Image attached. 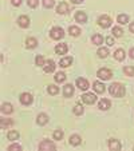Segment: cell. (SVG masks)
I'll return each mask as SVG.
<instances>
[{"instance_id": "cell-1", "label": "cell", "mask_w": 134, "mask_h": 151, "mask_svg": "<svg viewBox=\"0 0 134 151\" xmlns=\"http://www.w3.org/2000/svg\"><path fill=\"white\" fill-rule=\"evenodd\" d=\"M109 92L115 98H122L125 95V86L121 84V83H113L109 87Z\"/></svg>"}, {"instance_id": "cell-2", "label": "cell", "mask_w": 134, "mask_h": 151, "mask_svg": "<svg viewBox=\"0 0 134 151\" xmlns=\"http://www.w3.org/2000/svg\"><path fill=\"white\" fill-rule=\"evenodd\" d=\"M50 36L54 40H59L64 36V31H63V28H60V27H54V28H51V31H50Z\"/></svg>"}, {"instance_id": "cell-3", "label": "cell", "mask_w": 134, "mask_h": 151, "mask_svg": "<svg viewBox=\"0 0 134 151\" xmlns=\"http://www.w3.org/2000/svg\"><path fill=\"white\" fill-rule=\"evenodd\" d=\"M55 148H56V146H55L51 140H47V139H44L39 145V150L40 151H51V150H55Z\"/></svg>"}, {"instance_id": "cell-4", "label": "cell", "mask_w": 134, "mask_h": 151, "mask_svg": "<svg viewBox=\"0 0 134 151\" xmlns=\"http://www.w3.org/2000/svg\"><path fill=\"white\" fill-rule=\"evenodd\" d=\"M80 98H82L83 103H86V104H94V103L97 102V95L91 94V92H86V94H83Z\"/></svg>"}, {"instance_id": "cell-5", "label": "cell", "mask_w": 134, "mask_h": 151, "mask_svg": "<svg viewBox=\"0 0 134 151\" xmlns=\"http://www.w3.org/2000/svg\"><path fill=\"white\" fill-rule=\"evenodd\" d=\"M97 76L102 80H109L111 76H113V72H111L109 68H99L97 72Z\"/></svg>"}, {"instance_id": "cell-6", "label": "cell", "mask_w": 134, "mask_h": 151, "mask_svg": "<svg viewBox=\"0 0 134 151\" xmlns=\"http://www.w3.org/2000/svg\"><path fill=\"white\" fill-rule=\"evenodd\" d=\"M98 24H99V27H102V28H109V27L111 26L110 16H107V15H102V16H99V19H98Z\"/></svg>"}, {"instance_id": "cell-7", "label": "cell", "mask_w": 134, "mask_h": 151, "mask_svg": "<svg viewBox=\"0 0 134 151\" xmlns=\"http://www.w3.org/2000/svg\"><path fill=\"white\" fill-rule=\"evenodd\" d=\"M20 103L24 106H30L32 103V100H34V98H32L31 94H28V92H23V94L20 95Z\"/></svg>"}, {"instance_id": "cell-8", "label": "cell", "mask_w": 134, "mask_h": 151, "mask_svg": "<svg viewBox=\"0 0 134 151\" xmlns=\"http://www.w3.org/2000/svg\"><path fill=\"white\" fill-rule=\"evenodd\" d=\"M43 70H44V72H47V74H50V72H54L55 71V62L54 60H46V63H44V66H43Z\"/></svg>"}, {"instance_id": "cell-9", "label": "cell", "mask_w": 134, "mask_h": 151, "mask_svg": "<svg viewBox=\"0 0 134 151\" xmlns=\"http://www.w3.org/2000/svg\"><path fill=\"white\" fill-rule=\"evenodd\" d=\"M70 11V6L67 3H64V1H62V3H59L58 4V7H56V12L58 14H60V15H64V14H67V12Z\"/></svg>"}, {"instance_id": "cell-10", "label": "cell", "mask_w": 134, "mask_h": 151, "mask_svg": "<svg viewBox=\"0 0 134 151\" xmlns=\"http://www.w3.org/2000/svg\"><path fill=\"white\" fill-rule=\"evenodd\" d=\"M17 24H19L22 28H27V27L30 26V17L26 16V15L19 16V19H17Z\"/></svg>"}, {"instance_id": "cell-11", "label": "cell", "mask_w": 134, "mask_h": 151, "mask_svg": "<svg viewBox=\"0 0 134 151\" xmlns=\"http://www.w3.org/2000/svg\"><path fill=\"white\" fill-rule=\"evenodd\" d=\"M75 20H77L78 23H80V24H85L86 22H87V15H86V12L77 11V14H75Z\"/></svg>"}, {"instance_id": "cell-12", "label": "cell", "mask_w": 134, "mask_h": 151, "mask_svg": "<svg viewBox=\"0 0 134 151\" xmlns=\"http://www.w3.org/2000/svg\"><path fill=\"white\" fill-rule=\"evenodd\" d=\"M110 106H111V102L109 99H101L99 100V103H98V109L99 110H102V111H106V110H109L110 109Z\"/></svg>"}, {"instance_id": "cell-13", "label": "cell", "mask_w": 134, "mask_h": 151, "mask_svg": "<svg viewBox=\"0 0 134 151\" xmlns=\"http://www.w3.org/2000/svg\"><path fill=\"white\" fill-rule=\"evenodd\" d=\"M77 87L80 88L82 91H86L88 88V82L87 79H83V78H78L77 79Z\"/></svg>"}, {"instance_id": "cell-14", "label": "cell", "mask_w": 134, "mask_h": 151, "mask_svg": "<svg viewBox=\"0 0 134 151\" xmlns=\"http://www.w3.org/2000/svg\"><path fill=\"white\" fill-rule=\"evenodd\" d=\"M109 148L111 151H120L121 150V143L117 139H110L109 140Z\"/></svg>"}, {"instance_id": "cell-15", "label": "cell", "mask_w": 134, "mask_h": 151, "mask_svg": "<svg viewBox=\"0 0 134 151\" xmlns=\"http://www.w3.org/2000/svg\"><path fill=\"white\" fill-rule=\"evenodd\" d=\"M67 51H69L67 44H56V47H55V52H56L58 55H66Z\"/></svg>"}, {"instance_id": "cell-16", "label": "cell", "mask_w": 134, "mask_h": 151, "mask_svg": "<svg viewBox=\"0 0 134 151\" xmlns=\"http://www.w3.org/2000/svg\"><path fill=\"white\" fill-rule=\"evenodd\" d=\"M63 95L66 98H70L74 95V87H72V84H66L63 87Z\"/></svg>"}, {"instance_id": "cell-17", "label": "cell", "mask_w": 134, "mask_h": 151, "mask_svg": "<svg viewBox=\"0 0 134 151\" xmlns=\"http://www.w3.org/2000/svg\"><path fill=\"white\" fill-rule=\"evenodd\" d=\"M72 63V58L71 56H66V58H62V59L59 60V66L63 67V68H66V67H70Z\"/></svg>"}, {"instance_id": "cell-18", "label": "cell", "mask_w": 134, "mask_h": 151, "mask_svg": "<svg viewBox=\"0 0 134 151\" xmlns=\"http://www.w3.org/2000/svg\"><path fill=\"white\" fill-rule=\"evenodd\" d=\"M36 122L39 126H44L49 123V115L47 114H39L36 118Z\"/></svg>"}, {"instance_id": "cell-19", "label": "cell", "mask_w": 134, "mask_h": 151, "mask_svg": "<svg viewBox=\"0 0 134 151\" xmlns=\"http://www.w3.org/2000/svg\"><path fill=\"white\" fill-rule=\"evenodd\" d=\"M93 88H94V91L97 92V94H103V92H105V84L101 82H94Z\"/></svg>"}, {"instance_id": "cell-20", "label": "cell", "mask_w": 134, "mask_h": 151, "mask_svg": "<svg viewBox=\"0 0 134 151\" xmlns=\"http://www.w3.org/2000/svg\"><path fill=\"white\" fill-rule=\"evenodd\" d=\"M125 56H126V54H125V51H123L122 48H118V50H115L114 51V59L118 60V62L123 60L125 59Z\"/></svg>"}, {"instance_id": "cell-21", "label": "cell", "mask_w": 134, "mask_h": 151, "mask_svg": "<svg viewBox=\"0 0 134 151\" xmlns=\"http://www.w3.org/2000/svg\"><path fill=\"white\" fill-rule=\"evenodd\" d=\"M14 111V107H12L11 103H3L1 104V112L3 114H11Z\"/></svg>"}, {"instance_id": "cell-22", "label": "cell", "mask_w": 134, "mask_h": 151, "mask_svg": "<svg viewBox=\"0 0 134 151\" xmlns=\"http://www.w3.org/2000/svg\"><path fill=\"white\" fill-rule=\"evenodd\" d=\"M91 42H93V44H95V46H101L103 43V36L99 34H95L94 36L91 37Z\"/></svg>"}, {"instance_id": "cell-23", "label": "cell", "mask_w": 134, "mask_h": 151, "mask_svg": "<svg viewBox=\"0 0 134 151\" xmlns=\"http://www.w3.org/2000/svg\"><path fill=\"white\" fill-rule=\"evenodd\" d=\"M38 46V40L35 37H28L26 40V47L27 48H35Z\"/></svg>"}, {"instance_id": "cell-24", "label": "cell", "mask_w": 134, "mask_h": 151, "mask_svg": "<svg viewBox=\"0 0 134 151\" xmlns=\"http://www.w3.org/2000/svg\"><path fill=\"white\" fill-rule=\"evenodd\" d=\"M12 119H7V118H0V127L1 128H7L9 126H12Z\"/></svg>"}, {"instance_id": "cell-25", "label": "cell", "mask_w": 134, "mask_h": 151, "mask_svg": "<svg viewBox=\"0 0 134 151\" xmlns=\"http://www.w3.org/2000/svg\"><path fill=\"white\" fill-rule=\"evenodd\" d=\"M80 142H82V139H80L79 135H71L70 137V145L71 146H78L80 145Z\"/></svg>"}, {"instance_id": "cell-26", "label": "cell", "mask_w": 134, "mask_h": 151, "mask_svg": "<svg viewBox=\"0 0 134 151\" xmlns=\"http://www.w3.org/2000/svg\"><path fill=\"white\" fill-rule=\"evenodd\" d=\"M69 34L71 35V36H79L80 35V28L77 26H71L69 28Z\"/></svg>"}, {"instance_id": "cell-27", "label": "cell", "mask_w": 134, "mask_h": 151, "mask_svg": "<svg viewBox=\"0 0 134 151\" xmlns=\"http://www.w3.org/2000/svg\"><path fill=\"white\" fill-rule=\"evenodd\" d=\"M117 22H118L120 24H126V23H129V16H127L126 14H121V15H118Z\"/></svg>"}, {"instance_id": "cell-28", "label": "cell", "mask_w": 134, "mask_h": 151, "mask_svg": "<svg viewBox=\"0 0 134 151\" xmlns=\"http://www.w3.org/2000/svg\"><path fill=\"white\" fill-rule=\"evenodd\" d=\"M111 34H113V36H115V37H121L123 35V29L121 28V27H114V28L111 29Z\"/></svg>"}, {"instance_id": "cell-29", "label": "cell", "mask_w": 134, "mask_h": 151, "mask_svg": "<svg viewBox=\"0 0 134 151\" xmlns=\"http://www.w3.org/2000/svg\"><path fill=\"white\" fill-rule=\"evenodd\" d=\"M7 138H8V140H17V139H19V132L15 131V130H12V131L8 132Z\"/></svg>"}, {"instance_id": "cell-30", "label": "cell", "mask_w": 134, "mask_h": 151, "mask_svg": "<svg viewBox=\"0 0 134 151\" xmlns=\"http://www.w3.org/2000/svg\"><path fill=\"white\" fill-rule=\"evenodd\" d=\"M72 111H74L75 115H82L83 111H85V109H83V106L82 104H75L74 106V109H72Z\"/></svg>"}, {"instance_id": "cell-31", "label": "cell", "mask_w": 134, "mask_h": 151, "mask_svg": "<svg viewBox=\"0 0 134 151\" xmlns=\"http://www.w3.org/2000/svg\"><path fill=\"white\" fill-rule=\"evenodd\" d=\"M64 80H66V74L64 72L60 71V72H58V74L55 75V82L56 83H62V82H64Z\"/></svg>"}, {"instance_id": "cell-32", "label": "cell", "mask_w": 134, "mask_h": 151, "mask_svg": "<svg viewBox=\"0 0 134 151\" xmlns=\"http://www.w3.org/2000/svg\"><path fill=\"white\" fill-rule=\"evenodd\" d=\"M47 92H49L50 95H56L58 92H59V88H58L56 86L51 84V86H49V87H47Z\"/></svg>"}, {"instance_id": "cell-33", "label": "cell", "mask_w": 134, "mask_h": 151, "mask_svg": "<svg viewBox=\"0 0 134 151\" xmlns=\"http://www.w3.org/2000/svg\"><path fill=\"white\" fill-rule=\"evenodd\" d=\"M97 54H98V56H99V58H102V59H105V58L109 55V48H105V47H102V48H99V50H98V52H97Z\"/></svg>"}, {"instance_id": "cell-34", "label": "cell", "mask_w": 134, "mask_h": 151, "mask_svg": "<svg viewBox=\"0 0 134 151\" xmlns=\"http://www.w3.org/2000/svg\"><path fill=\"white\" fill-rule=\"evenodd\" d=\"M123 72L126 74V76H134V66H126L123 68Z\"/></svg>"}, {"instance_id": "cell-35", "label": "cell", "mask_w": 134, "mask_h": 151, "mask_svg": "<svg viewBox=\"0 0 134 151\" xmlns=\"http://www.w3.org/2000/svg\"><path fill=\"white\" fill-rule=\"evenodd\" d=\"M35 63H36V66H44L46 60H44V58H43L42 55H38V56L35 58Z\"/></svg>"}, {"instance_id": "cell-36", "label": "cell", "mask_w": 134, "mask_h": 151, "mask_svg": "<svg viewBox=\"0 0 134 151\" xmlns=\"http://www.w3.org/2000/svg\"><path fill=\"white\" fill-rule=\"evenodd\" d=\"M63 138V131L62 130H55L54 131V139L55 140H62Z\"/></svg>"}, {"instance_id": "cell-37", "label": "cell", "mask_w": 134, "mask_h": 151, "mask_svg": "<svg viewBox=\"0 0 134 151\" xmlns=\"http://www.w3.org/2000/svg\"><path fill=\"white\" fill-rule=\"evenodd\" d=\"M55 4V0H43V6L46 8H52Z\"/></svg>"}, {"instance_id": "cell-38", "label": "cell", "mask_w": 134, "mask_h": 151, "mask_svg": "<svg viewBox=\"0 0 134 151\" xmlns=\"http://www.w3.org/2000/svg\"><path fill=\"white\" fill-rule=\"evenodd\" d=\"M23 150V147L20 145H11L8 146V151H22Z\"/></svg>"}, {"instance_id": "cell-39", "label": "cell", "mask_w": 134, "mask_h": 151, "mask_svg": "<svg viewBox=\"0 0 134 151\" xmlns=\"http://www.w3.org/2000/svg\"><path fill=\"white\" fill-rule=\"evenodd\" d=\"M27 4H28V7H31V8H36L39 1H38V0H27Z\"/></svg>"}, {"instance_id": "cell-40", "label": "cell", "mask_w": 134, "mask_h": 151, "mask_svg": "<svg viewBox=\"0 0 134 151\" xmlns=\"http://www.w3.org/2000/svg\"><path fill=\"white\" fill-rule=\"evenodd\" d=\"M106 43H107V46H113V44H114V39H113V36L106 37Z\"/></svg>"}, {"instance_id": "cell-41", "label": "cell", "mask_w": 134, "mask_h": 151, "mask_svg": "<svg viewBox=\"0 0 134 151\" xmlns=\"http://www.w3.org/2000/svg\"><path fill=\"white\" fill-rule=\"evenodd\" d=\"M11 3L14 4L15 7H19L20 4H22V0H11Z\"/></svg>"}, {"instance_id": "cell-42", "label": "cell", "mask_w": 134, "mask_h": 151, "mask_svg": "<svg viewBox=\"0 0 134 151\" xmlns=\"http://www.w3.org/2000/svg\"><path fill=\"white\" fill-rule=\"evenodd\" d=\"M129 29H130V32H133L134 34V22H131L130 26H129Z\"/></svg>"}, {"instance_id": "cell-43", "label": "cell", "mask_w": 134, "mask_h": 151, "mask_svg": "<svg viewBox=\"0 0 134 151\" xmlns=\"http://www.w3.org/2000/svg\"><path fill=\"white\" fill-rule=\"evenodd\" d=\"M129 55H130V58H131V59H134V47L130 50V51H129Z\"/></svg>"}, {"instance_id": "cell-44", "label": "cell", "mask_w": 134, "mask_h": 151, "mask_svg": "<svg viewBox=\"0 0 134 151\" xmlns=\"http://www.w3.org/2000/svg\"><path fill=\"white\" fill-rule=\"evenodd\" d=\"M71 1H72L74 4H80V3H83L85 0H71Z\"/></svg>"}, {"instance_id": "cell-45", "label": "cell", "mask_w": 134, "mask_h": 151, "mask_svg": "<svg viewBox=\"0 0 134 151\" xmlns=\"http://www.w3.org/2000/svg\"><path fill=\"white\" fill-rule=\"evenodd\" d=\"M133 150H134V147H133Z\"/></svg>"}]
</instances>
